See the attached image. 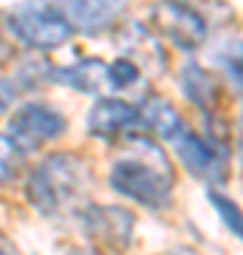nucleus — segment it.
I'll list each match as a JSON object with an SVG mask.
<instances>
[{
    "label": "nucleus",
    "instance_id": "obj_1",
    "mask_svg": "<svg viewBox=\"0 0 243 255\" xmlns=\"http://www.w3.org/2000/svg\"><path fill=\"white\" fill-rule=\"evenodd\" d=\"M90 170L77 153H51L28 170L26 201L40 216H60L88 193Z\"/></svg>",
    "mask_w": 243,
    "mask_h": 255
},
{
    "label": "nucleus",
    "instance_id": "obj_2",
    "mask_svg": "<svg viewBox=\"0 0 243 255\" xmlns=\"http://www.w3.org/2000/svg\"><path fill=\"white\" fill-rule=\"evenodd\" d=\"M108 184L116 196L147 210H164L172 199V173L162 150L153 153V159L147 156L116 159L108 173Z\"/></svg>",
    "mask_w": 243,
    "mask_h": 255
},
{
    "label": "nucleus",
    "instance_id": "obj_3",
    "mask_svg": "<svg viewBox=\"0 0 243 255\" xmlns=\"http://www.w3.org/2000/svg\"><path fill=\"white\" fill-rule=\"evenodd\" d=\"M6 31L31 51H54L77 34L71 20L51 3H31L14 9L6 14Z\"/></svg>",
    "mask_w": 243,
    "mask_h": 255
},
{
    "label": "nucleus",
    "instance_id": "obj_4",
    "mask_svg": "<svg viewBox=\"0 0 243 255\" xmlns=\"http://www.w3.org/2000/svg\"><path fill=\"white\" fill-rule=\"evenodd\" d=\"M147 23L162 40L181 48L184 54L198 51L209 37V26L204 14L187 0H159V3H153Z\"/></svg>",
    "mask_w": 243,
    "mask_h": 255
},
{
    "label": "nucleus",
    "instance_id": "obj_5",
    "mask_svg": "<svg viewBox=\"0 0 243 255\" xmlns=\"http://www.w3.org/2000/svg\"><path fill=\"white\" fill-rule=\"evenodd\" d=\"M80 227L99 253L122 255L130 250L136 233V216L127 207L88 204L80 210Z\"/></svg>",
    "mask_w": 243,
    "mask_h": 255
},
{
    "label": "nucleus",
    "instance_id": "obj_6",
    "mask_svg": "<svg viewBox=\"0 0 243 255\" xmlns=\"http://www.w3.org/2000/svg\"><path fill=\"white\" fill-rule=\"evenodd\" d=\"M65 130H68V122L54 105L40 100H28L9 117V130L6 133L20 145V150L28 153V150H37V147L48 145V142L63 139Z\"/></svg>",
    "mask_w": 243,
    "mask_h": 255
},
{
    "label": "nucleus",
    "instance_id": "obj_7",
    "mask_svg": "<svg viewBox=\"0 0 243 255\" xmlns=\"http://www.w3.org/2000/svg\"><path fill=\"white\" fill-rule=\"evenodd\" d=\"M88 133L102 142H130L147 133L139 105L116 97H102L88 111Z\"/></svg>",
    "mask_w": 243,
    "mask_h": 255
},
{
    "label": "nucleus",
    "instance_id": "obj_8",
    "mask_svg": "<svg viewBox=\"0 0 243 255\" xmlns=\"http://www.w3.org/2000/svg\"><path fill=\"white\" fill-rule=\"evenodd\" d=\"M175 147V156L181 159V164L187 167L195 179H204V182H221L226 176V145L215 133H195L184 128L178 136L170 142Z\"/></svg>",
    "mask_w": 243,
    "mask_h": 255
},
{
    "label": "nucleus",
    "instance_id": "obj_9",
    "mask_svg": "<svg viewBox=\"0 0 243 255\" xmlns=\"http://www.w3.org/2000/svg\"><path fill=\"white\" fill-rule=\"evenodd\" d=\"M82 34H99L125 11V0H51Z\"/></svg>",
    "mask_w": 243,
    "mask_h": 255
},
{
    "label": "nucleus",
    "instance_id": "obj_10",
    "mask_svg": "<svg viewBox=\"0 0 243 255\" xmlns=\"http://www.w3.org/2000/svg\"><path fill=\"white\" fill-rule=\"evenodd\" d=\"M48 82L74 88V91H80V94L99 97L102 88H110L108 85V63H102L96 57H82L80 63L63 65V68H51Z\"/></svg>",
    "mask_w": 243,
    "mask_h": 255
},
{
    "label": "nucleus",
    "instance_id": "obj_11",
    "mask_svg": "<svg viewBox=\"0 0 243 255\" xmlns=\"http://www.w3.org/2000/svg\"><path fill=\"white\" fill-rule=\"evenodd\" d=\"M181 94L187 97V102H192L201 114H212L218 108V100H221V88H218V80L215 74L207 71L201 63L195 60H187L181 65Z\"/></svg>",
    "mask_w": 243,
    "mask_h": 255
},
{
    "label": "nucleus",
    "instance_id": "obj_12",
    "mask_svg": "<svg viewBox=\"0 0 243 255\" xmlns=\"http://www.w3.org/2000/svg\"><path fill=\"white\" fill-rule=\"evenodd\" d=\"M144 114V125H147V130H153L159 139H164V142H172V139L178 136L181 130H184V119L178 117V111L172 108L167 100H159V97H153V100H147L144 105H139Z\"/></svg>",
    "mask_w": 243,
    "mask_h": 255
},
{
    "label": "nucleus",
    "instance_id": "obj_13",
    "mask_svg": "<svg viewBox=\"0 0 243 255\" xmlns=\"http://www.w3.org/2000/svg\"><path fill=\"white\" fill-rule=\"evenodd\" d=\"M207 201L215 207V213H218V219L226 224V230L232 233V236H238L243 241V210H241V204L235 199H229L226 193H221V190H212L209 187L207 190Z\"/></svg>",
    "mask_w": 243,
    "mask_h": 255
},
{
    "label": "nucleus",
    "instance_id": "obj_14",
    "mask_svg": "<svg viewBox=\"0 0 243 255\" xmlns=\"http://www.w3.org/2000/svg\"><path fill=\"white\" fill-rule=\"evenodd\" d=\"M26 164V150L9 133H0V184H11Z\"/></svg>",
    "mask_w": 243,
    "mask_h": 255
},
{
    "label": "nucleus",
    "instance_id": "obj_15",
    "mask_svg": "<svg viewBox=\"0 0 243 255\" xmlns=\"http://www.w3.org/2000/svg\"><path fill=\"white\" fill-rule=\"evenodd\" d=\"M139 80H142V71H139V65H136L133 60L119 57V60L108 63V85L113 91H127V88H133Z\"/></svg>",
    "mask_w": 243,
    "mask_h": 255
},
{
    "label": "nucleus",
    "instance_id": "obj_16",
    "mask_svg": "<svg viewBox=\"0 0 243 255\" xmlns=\"http://www.w3.org/2000/svg\"><path fill=\"white\" fill-rule=\"evenodd\" d=\"M218 63H221L226 77L232 80V85L238 88V94L243 97V43H232L229 48H221Z\"/></svg>",
    "mask_w": 243,
    "mask_h": 255
},
{
    "label": "nucleus",
    "instance_id": "obj_17",
    "mask_svg": "<svg viewBox=\"0 0 243 255\" xmlns=\"http://www.w3.org/2000/svg\"><path fill=\"white\" fill-rule=\"evenodd\" d=\"M17 94H20V88L14 85V80H0V117L3 114H9V108L14 105V100H17Z\"/></svg>",
    "mask_w": 243,
    "mask_h": 255
},
{
    "label": "nucleus",
    "instance_id": "obj_18",
    "mask_svg": "<svg viewBox=\"0 0 243 255\" xmlns=\"http://www.w3.org/2000/svg\"><path fill=\"white\" fill-rule=\"evenodd\" d=\"M164 255H198L195 250H189V247H172L170 253H164Z\"/></svg>",
    "mask_w": 243,
    "mask_h": 255
},
{
    "label": "nucleus",
    "instance_id": "obj_19",
    "mask_svg": "<svg viewBox=\"0 0 243 255\" xmlns=\"http://www.w3.org/2000/svg\"><path fill=\"white\" fill-rule=\"evenodd\" d=\"M68 255H102V253L99 250H82L80 247V250H68Z\"/></svg>",
    "mask_w": 243,
    "mask_h": 255
},
{
    "label": "nucleus",
    "instance_id": "obj_20",
    "mask_svg": "<svg viewBox=\"0 0 243 255\" xmlns=\"http://www.w3.org/2000/svg\"><path fill=\"white\" fill-rule=\"evenodd\" d=\"M241 128H243V108H241Z\"/></svg>",
    "mask_w": 243,
    "mask_h": 255
},
{
    "label": "nucleus",
    "instance_id": "obj_21",
    "mask_svg": "<svg viewBox=\"0 0 243 255\" xmlns=\"http://www.w3.org/2000/svg\"><path fill=\"white\" fill-rule=\"evenodd\" d=\"M0 255H9V253H6V250H0Z\"/></svg>",
    "mask_w": 243,
    "mask_h": 255
}]
</instances>
